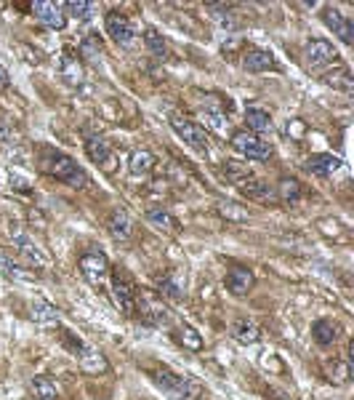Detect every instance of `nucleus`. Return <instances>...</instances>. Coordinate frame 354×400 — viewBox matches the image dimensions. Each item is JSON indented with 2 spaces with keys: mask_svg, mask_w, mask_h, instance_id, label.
Returning <instances> with one entry per match:
<instances>
[{
  "mask_svg": "<svg viewBox=\"0 0 354 400\" xmlns=\"http://www.w3.org/2000/svg\"><path fill=\"white\" fill-rule=\"evenodd\" d=\"M41 168L48 176L59 179V182H64V185L75 187V190H83V187H88V174L83 171L80 165L75 163V158L59 153V150H43Z\"/></svg>",
  "mask_w": 354,
  "mask_h": 400,
  "instance_id": "f257e3e1",
  "label": "nucleus"
},
{
  "mask_svg": "<svg viewBox=\"0 0 354 400\" xmlns=\"http://www.w3.org/2000/svg\"><path fill=\"white\" fill-rule=\"evenodd\" d=\"M155 387L168 395L171 400H200L202 398V387L200 381L192 379V376H182V374H173L168 369L152 371L150 374Z\"/></svg>",
  "mask_w": 354,
  "mask_h": 400,
  "instance_id": "f03ea898",
  "label": "nucleus"
},
{
  "mask_svg": "<svg viewBox=\"0 0 354 400\" xmlns=\"http://www.w3.org/2000/svg\"><path fill=\"white\" fill-rule=\"evenodd\" d=\"M133 315H139L142 323H147L152 329H168L173 323L171 307L155 291H136V309H133Z\"/></svg>",
  "mask_w": 354,
  "mask_h": 400,
  "instance_id": "7ed1b4c3",
  "label": "nucleus"
},
{
  "mask_svg": "<svg viewBox=\"0 0 354 400\" xmlns=\"http://www.w3.org/2000/svg\"><path fill=\"white\" fill-rule=\"evenodd\" d=\"M112 302L123 315H133V309H136V286L125 270L112 272Z\"/></svg>",
  "mask_w": 354,
  "mask_h": 400,
  "instance_id": "20e7f679",
  "label": "nucleus"
},
{
  "mask_svg": "<svg viewBox=\"0 0 354 400\" xmlns=\"http://www.w3.org/2000/svg\"><path fill=\"white\" fill-rule=\"evenodd\" d=\"M232 150L237 155L248 158V160H266V158L272 155V144L264 142L261 136H256V133H251V131H234Z\"/></svg>",
  "mask_w": 354,
  "mask_h": 400,
  "instance_id": "39448f33",
  "label": "nucleus"
},
{
  "mask_svg": "<svg viewBox=\"0 0 354 400\" xmlns=\"http://www.w3.org/2000/svg\"><path fill=\"white\" fill-rule=\"evenodd\" d=\"M171 128L176 131L179 139H184V144H189L194 150H208V136H205V128L200 123H194L184 115L173 113L171 115Z\"/></svg>",
  "mask_w": 354,
  "mask_h": 400,
  "instance_id": "423d86ee",
  "label": "nucleus"
},
{
  "mask_svg": "<svg viewBox=\"0 0 354 400\" xmlns=\"http://www.w3.org/2000/svg\"><path fill=\"white\" fill-rule=\"evenodd\" d=\"M80 267V275L91 283V286H101L107 277H110V262L101 251H85L78 262Z\"/></svg>",
  "mask_w": 354,
  "mask_h": 400,
  "instance_id": "0eeeda50",
  "label": "nucleus"
},
{
  "mask_svg": "<svg viewBox=\"0 0 354 400\" xmlns=\"http://www.w3.org/2000/svg\"><path fill=\"white\" fill-rule=\"evenodd\" d=\"M303 59H306V67L320 70V67H325V64H333L335 59H338V51H335V46L330 41L317 38V41L306 43V48H303Z\"/></svg>",
  "mask_w": 354,
  "mask_h": 400,
  "instance_id": "6e6552de",
  "label": "nucleus"
},
{
  "mask_svg": "<svg viewBox=\"0 0 354 400\" xmlns=\"http://www.w3.org/2000/svg\"><path fill=\"white\" fill-rule=\"evenodd\" d=\"M32 14L38 16L43 27L48 30H64L67 27V14H64V3H51V0H38L32 6Z\"/></svg>",
  "mask_w": 354,
  "mask_h": 400,
  "instance_id": "1a4fd4ad",
  "label": "nucleus"
},
{
  "mask_svg": "<svg viewBox=\"0 0 354 400\" xmlns=\"http://www.w3.org/2000/svg\"><path fill=\"white\" fill-rule=\"evenodd\" d=\"M104 27H107V35H110L118 46H133V43H136V30H133V24L128 21V16H123V14H118V11H110V14H107Z\"/></svg>",
  "mask_w": 354,
  "mask_h": 400,
  "instance_id": "9d476101",
  "label": "nucleus"
},
{
  "mask_svg": "<svg viewBox=\"0 0 354 400\" xmlns=\"http://www.w3.org/2000/svg\"><path fill=\"white\" fill-rule=\"evenodd\" d=\"M11 240H14V246H16V251H19L21 257L27 259L32 267H46L48 265V257L41 251V246H35L32 243V237L27 235V232H21V227H11Z\"/></svg>",
  "mask_w": 354,
  "mask_h": 400,
  "instance_id": "9b49d317",
  "label": "nucleus"
},
{
  "mask_svg": "<svg viewBox=\"0 0 354 400\" xmlns=\"http://www.w3.org/2000/svg\"><path fill=\"white\" fill-rule=\"evenodd\" d=\"M323 24L333 32L341 43H354V24L349 21V16H344L338 9H323Z\"/></svg>",
  "mask_w": 354,
  "mask_h": 400,
  "instance_id": "f8f14e48",
  "label": "nucleus"
},
{
  "mask_svg": "<svg viewBox=\"0 0 354 400\" xmlns=\"http://www.w3.org/2000/svg\"><path fill=\"white\" fill-rule=\"evenodd\" d=\"M85 153L91 158V163L101 165L104 171H115V155H112V144L101 136H85Z\"/></svg>",
  "mask_w": 354,
  "mask_h": 400,
  "instance_id": "ddd939ff",
  "label": "nucleus"
},
{
  "mask_svg": "<svg viewBox=\"0 0 354 400\" xmlns=\"http://www.w3.org/2000/svg\"><path fill=\"white\" fill-rule=\"evenodd\" d=\"M107 230H110V235L115 237V240H120V243L131 240V235H133L131 214H128L125 208H112L110 216H107Z\"/></svg>",
  "mask_w": 354,
  "mask_h": 400,
  "instance_id": "4468645a",
  "label": "nucleus"
},
{
  "mask_svg": "<svg viewBox=\"0 0 354 400\" xmlns=\"http://www.w3.org/2000/svg\"><path fill=\"white\" fill-rule=\"evenodd\" d=\"M160 294L162 299H171V302H182L187 297V275L182 270H168L160 277Z\"/></svg>",
  "mask_w": 354,
  "mask_h": 400,
  "instance_id": "2eb2a0df",
  "label": "nucleus"
},
{
  "mask_svg": "<svg viewBox=\"0 0 354 400\" xmlns=\"http://www.w3.org/2000/svg\"><path fill=\"white\" fill-rule=\"evenodd\" d=\"M312 337L320 347H333L338 337H341V326L330 318H320L312 323Z\"/></svg>",
  "mask_w": 354,
  "mask_h": 400,
  "instance_id": "dca6fc26",
  "label": "nucleus"
},
{
  "mask_svg": "<svg viewBox=\"0 0 354 400\" xmlns=\"http://www.w3.org/2000/svg\"><path fill=\"white\" fill-rule=\"evenodd\" d=\"M243 67L248 72H269V70H277V59L272 56V51L248 48V51L243 53Z\"/></svg>",
  "mask_w": 354,
  "mask_h": 400,
  "instance_id": "f3484780",
  "label": "nucleus"
},
{
  "mask_svg": "<svg viewBox=\"0 0 354 400\" xmlns=\"http://www.w3.org/2000/svg\"><path fill=\"white\" fill-rule=\"evenodd\" d=\"M78 363H80V369L85 371V374H104V371L110 369L104 352H99V349L91 347V344H83V349L78 352Z\"/></svg>",
  "mask_w": 354,
  "mask_h": 400,
  "instance_id": "a211bd4d",
  "label": "nucleus"
},
{
  "mask_svg": "<svg viewBox=\"0 0 354 400\" xmlns=\"http://www.w3.org/2000/svg\"><path fill=\"white\" fill-rule=\"evenodd\" d=\"M240 193H243V195H248L251 198V200H261V203H272L274 198V187H269L266 185V182H261V179H259V176H248V179H245V182H240Z\"/></svg>",
  "mask_w": 354,
  "mask_h": 400,
  "instance_id": "6ab92c4d",
  "label": "nucleus"
},
{
  "mask_svg": "<svg viewBox=\"0 0 354 400\" xmlns=\"http://www.w3.org/2000/svg\"><path fill=\"white\" fill-rule=\"evenodd\" d=\"M341 168V160L330 153H317L306 158V171H312L317 176H333Z\"/></svg>",
  "mask_w": 354,
  "mask_h": 400,
  "instance_id": "aec40b11",
  "label": "nucleus"
},
{
  "mask_svg": "<svg viewBox=\"0 0 354 400\" xmlns=\"http://www.w3.org/2000/svg\"><path fill=\"white\" fill-rule=\"evenodd\" d=\"M59 72L61 78L70 83V86H80L83 78H85V70H83V62L75 56V53L67 48V51L61 53V62H59Z\"/></svg>",
  "mask_w": 354,
  "mask_h": 400,
  "instance_id": "412c9836",
  "label": "nucleus"
},
{
  "mask_svg": "<svg viewBox=\"0 0 354 400\" xmlns=\"http://www.w3.org/2000/svg\"><path fill=\"white\" fill-rule=\"evenodd\" d=\"M253 283H256V277L245 267H234V270H229V275H227V288H229V294H234V297H245L253 288Z\"/></svg>",
  "mask_w": 354,
  "mask_h": 400,
  "instance_id": "4be33fe9",
  "label": "nucleus"
},
{
  "mask_svg": "<svg viewBox=\"0 0 354 400\" xmlns=\"http://www.w3.org/2000/svg\"><path fill=\"white\" fill-rule=\"evenodd\" d=\"M274 195L280 198L285 205H291V208H293V205L301 203V195H303L301 182H298V179H291V176H283V179L277 182V187H274Z\"/></svg>",
  "mask_w": 354,
  "mask_h": 400,
  "instance_id": "5701e85b",
  "label": "nucleus"
},
{
  "mask_svg": "<svg viewBox=\"0 0 354 400\" xmlns=\"http://www.w3.org/2000/svg\"><path fill=\"white\" fill-rule=\"evenodd\" d=\"M30 318L38 323V326H56L59 323V309L53 307L46 299H35L30 304Z\"/></svg>",
  "mask_w": 354,
  "mask_h": 400,
  "instance_id": "b1692460",
  "label": "nucleus"
},
{
  "mask_svg": "<svg viewBox=\"0 0 354 400\" xmlns=\"http://www.w3.org/2000/svg\"><path fill=\"white\" fill-rule=\"evenodd\" d=\"M245 123H248V131L256 133V136L272 131V118H269V113L261 110V107H248V110H245Z\"/></svg>",
  "mask_w": 354,
  "mask_h": 400,
  "instance_id": "393cba45",
  "label": "nucleus"
},
{
  "mask_svg": "<svg viewBox=\"0 0 354 400\" xmlns=\"http://www.w3.org/2000/svg\"><path fill=\"white\" fill-rule=\"evenodd\" d=\"M323 374L328 381H333V384H346L349 376H352V366L341 358H333V360H325L323 363Z\"/></svg>",
  "mask_w": 354,
  "mask_h": 400,
  "instance_id": "a878e982",
  "label": "nucleus"
},
{
  "mask_svg": "<svg viewBox=\"0 0 354 400\" xmlns=\"http://www.w3.org/2000/svg\"><path fill=\"white\" fill-rule=\"evenodd\" d=\"M232 337L240 342V344H256L259 342V337H261V331H259V326L253 323V320L248 318H237L232 326Z\"/></svg>",
  "mask_w": 354,
  "mask_h": 400,
  "instance_id": "bb28decb",
  "label": "nucleus"
},
{
  "mask_svg": "<svg viewBox=\"0 0 354 400\" xmlns=\"http://www.w3.org/2000/svg\"><path fill=\"white\" fill-rule=\"evenodd\" d=\"M0 272H3V275H9V277H14V280H21V283H35V280H38V275H35V272H30L27 267L16 265V262H14V259H9L6 254H0Z\"/></svg>",
  "mask_w": 354,
  "mask_h": 400,
  "instance_id": "cd10ccee",
  "label": "nucleus"
},
{
  "mask_svg": "<svg viewBox=\"0 0 354 400\" xmlns=\"http://www.w3.org/2000/svg\"><path fill=\"white\" fill-rule=\"evenodd\" d=\"M147 222H150L152 227H157V230H162V232H176L179 230V222L173 219L165 208H157V205H152V208H147Z\"/></svg>",
  "mask_w": 354,
  "mask_h": 400,
  "instance_id": "c85d7f7f",
  "label": "nucleus"
},
{
  "mask_svg": "<svg viewBox=\"0 0 354 400\" xmlns=\"http://www.w3.org/2000/svg\"><path fill=\"white\" fill-rule=\"evenodd\" d=\"M128 168H131L133 176L152 174V168H155V155H152L150 150H133L131 158H128Z\"/></svg>",
  "mask_w": 354,
  "mask_h": 400,
  "instance_id": "c756f323",
  "label": "nucleus"
},
{
  "mask_svg": "<svg viewBox=\"0 0 354 400\" xmlns=\"http://www.w3.org/2000/svg\"><path fill=\"white\" fill-rule=\"evenodd\" d=\"M200 120L205 123V128H211L216 136H227L229 133V118L219 110H202Z\"/></svg>",
  "mask_w": 354,
  "mask_h": 400,
  "instance_id": "7c9ffc66",
  "label": "nucleus"
},
{
  "mask_svg": "<svg viewBox=\"0 0 354 400\" xmlns=\"http://www.w3.org/2000/svg\"><path fill=\"white\" fill-rule=\"evenodd\" d=\"M30 390L35 395V400H59V390L48 376H35L30 381Z\"/></svg>",
  "mask_w": 354,
  "mask_h": 400,
  "instance_id": "2f4dec72",
  "label": "nucleus"
},
{
  "mask_svg": "<svg viewBox=\"0 0 354 400\" xmlns=\"http://www.w3.org/2000/svg\"><path fill=\"white\" fill-rule=\"evenodd\" d=\"M325 83L333 86V88H338V91H344V93H354V78L346 67H338V70L328 72V75H325Z\"/></svg>",
  "mask_w": 354,
  "mask_h": 400,
  "instance_id": "473e14b6",
  "label": "nucleus"
},
{
  "mask_svg": "<svg viewBox=\"0 0 354 400\" xmlns=\"http://www.w3.org/2000/svg\"><path fill=\"white\" fill-rule=\"evenodd\" d=\"M144 46H147V51H150L152 56H157V59H165V56H168V43H165V38H162L157 30L144 32Z\"/></svg>",
  "mask_w": 354,
  "mask_h": 400,
  "instance_id": "72a5a7b5",
  "label": "nucleus"
},
{
  "mask_svg": "<svg viewBox=\"0 0 354 400\" xmlns=\"http://www.w3.org/2000/svg\"><path fill=\"white\" fill-rule=\"evenodd\" d=\"M216 208H219V214L224 216V219H229V222H248V208H243L240 203H234V200H219L216 203Z\"/></svg>",
  "mask_w": 354,
  "mask_h": 400,
  "instance_id": "f704fd0d",
  "label": "nucleus"
},
{
  "mask_svg": "<svg viewBox=\"0 0 354 400\" xmlns=\"http://www.w3.org/2000/svg\"><path fill=\"white\" fill-rule=\"evenodd\" d=\"M64 14H70V16L80 21H88L93 16V3H88V0H70V3H64Z\"/></svg>",
  "mask_w": 354,
  "mask_h": 400,
  "instance_id": "c9c22d12",
  "label": "nucleus"
},
{
  "mask_svg": "<svg viewBox=\"0 0 354 400\" xmlns=\"http://www.w3.org/2000/svg\"><path fill=\"white\" fill-rule=\"evenodd\" d=\"M176 337H179V342H182L187 349H194V352H197V349H202V337L197 334V329L187 326V323H184V326H179Z\"/></svg>",
  "mask_w": 354,
  "mask_h": 400,
  "instance_id": "e433bc0d",
  "label": "nucleus"
},
{
  "mask_svg": "<svg viewBox=\"0 0 354 400\" xmlns=\"http://www.w3.org/2000/svg\"><path fill=\"white\" fill-rule=\"evenodd\" d=\"M224 174H227V179H229V182L240 185V182H245L248 176H253V171L248 168V165L237 163V160H227V163H224Z\"/></svg>",
  "mask_w": 354,
  "mask_h": 400,
  "instance_id": "4c0bfd02",
  "label": "nucleus"
},
{
  "mask_svg": "<svg viewBox=\"0 0 354 400\" xmlns=\"http://www.w3.org/2000/svg\"><path fill=\"white\" fill-rule=\"evenodd\" d=\"M80 56L83 59H88V62H99L101 56V43L96 35H88V38H83L80 43Z\"/></svg>",
  "mask_w": 354,
  "mask_h": 400,
  "instance_id": "58836bf2",
  "label": "nucleus"
},
{
  "mask_svg": "<svg viewBox=\"0 0 354 400\" xmlns=\"http://www.w3.org/2000/svg\"><path fill=\"white\" fill-rule=\"evenodd\" d=\"M303 123L301 120H288V125H285V136H293V139H298V136H303Z\"/></svg>",
  "mask_w": 354,
  "mask_h": 400,
  "instance_id": "ea45409f",
  "label": "nucleus"
},
{
  "mask_svg": "<svg viewBox=\"0 0 354 400\" xmlns=\"http://www.w3.org/2000/svg\"><path fill=\"white\" fill-rule=\"evenodd\" d=\"M14 142V131H11V125L0 118V144H11Z\"/></svg>",
  "mask_w": 354,
  "mask_h": 400,
  "instance_id": "a19ab883",
  "label": "nucleus"
},
{
  "mask_svg": "<svg viewBox=\"0 0 354 400\" xmlns=\"http://www.w3.org/2000/svg\"><path fill=\"white\" fill-rule=\"evenodd\" d=\"M11 185H19L16 190H21V193H27V190H30V187H27V182H24V179H19L16 174H11Z\"/></svg>",
  "mask_w": 354,
  "mask_h": 400,
  "instance_id": "79ce46f5",
  "label": "nucleus"
},
{
  "mask_svg": "<svg viewBox=\"0 0 354 400\" xmlns=\"http://www.w3.org/2000/svg\"><path fill=\"white\" fill-rule=\"evenodd\" d=\"M9 86V72H6V67L0 64V88H6Z\"/></svg>",
  "mask_w": 354,
  "mask_h": 400,
  "instance_id": "37998d69",
  "label": "nucleus"
}]
</instances>
